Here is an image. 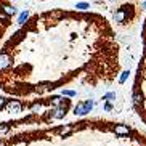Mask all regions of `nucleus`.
Instances as JSON below:
<instances>
[{"mask_svg": "<svg viewBox=\"0 0 146 146\" xmlns=\"http://www.w3.org/2000/svg\"><path fill=\"white\" fill-rule=\"evenodd\" d=\"M5 104H7V100H5L3 96H0V109H3Z\"/></svg>", "mask_w": 146, "mask_h": 146, "instance_id": "obj_14", "label": "nucleus"}, {"mask_svg": "<svg viewBox=\"0 0 146 146\" xmlns=\"http://www.w3.org/2000/svg\"><path fill=\"white\" fill-rule=\"evenodd\" d=\"M77 95V92L74 90H63V96H76Z\"/></svg>", "mask_w": 146, "mask_h": 146, "instance_id": "obj_13", "label": "nucleus"}, {"mask_svg": "<svg viewBox=\"0 0 146 146\" xmlns=\"http://www.w3.org/2000/svg\"><path fill=\"white\" fill-rule=\"evenodd\" d=\"M74 114H76V116H87V114H85V108H84V103H77V106L74 108Z\"/></svg>", "mask_w": 146, "mask_h": 146, "instance_id": "obj_8", "label": "nucleus"}, {"mask_svg": "<svg viewBox=\"0 0 146 146\" xmlns=\"http://www.w3.org/2000/svg\"><path fill=\"white\" fill-rule=\"evenodd\" d=\"M95 106V100H85L84 101V108H85V114H90L92 109Z\"/></svg>", "mask_w": 146, "mask_h": 146, "instance_id": "obj_7", "label": "nucleus"}, {"mask_svg": "<svg viewBox=\"0 0 146 146\" xmlns=\"http://www.w3.org/2000/svg\"><path fill=\"white\" fill-rule=\"evenodd\" d=\"M39 2H45V0H39Z\"/></svg>", "mask_w": 146, "mask_h": 146, "instance_id": "obj_17", "label": "nucleus"}, {"mask_svg": "<svg viewBox=\"0 0 146 146\" xmlns=\"http://www.w3.org/2000/svg\"><path fill=\"white\" fill-rule=\"evenodd\" d=\"M0 146H8V145H7V141H3V140H0Z\"/></svg>", "mask_w": 146, "mask_h": 146, "instance_id": "obj_16", "label": "nucleus"}, {"mask_svg": "<svg viewBox=\"0 0 146 146\" xmlns=\"http://www.w3.org/2000/svg\"><path fill=\"white\" fill-rule=\"evenodd\" d=\"M11 60L2 80L31 77L35 71L106 76L117 68L114 31L98 13L53 8L35 13L3 45Z\"/></svg>", "mask_w": 146, "mask_h": 146, "instance_id": "obj_1", "label": "nucleus"}, {"mask_svg": "<svg viewBox=\"0 0 146 146\" xmlns=\"http://www.w3.org/2000/svg\"><path fill=\"white\" fill-rule=\"evenodd\" d=\"M8 130H10V124H7V122H2V124H0V135L7 133Z\"/></svg>", "mask_w": 146, "mask_h": 146, "instance_id": "obj_11", "label": "nucleus"}, {"mask_svg": "<svg viewBox=\"0 0 146 146\" xmlns=\"http://www.w3.org/2000/svg\"><path fill=\"white\" fill-rule=\"evenodd\" d=\"M132 100H133V104H135V106H140V104L143 103V93L140 90H135L132 95Z\"/></svg>", "mask_w": 146, "mask_h": 146, "instance_id": "obj_6", "label": "nucleus"}, {"mask_svg": "<svg viewBox=\"0 0 146 146\" xmlns=\"http://www.w3.org/2000/svg\"><path fill=\"white\" fill-rule=\"evenodd\" d=\"M104 111H106V112L112 111V104L111 103H106V104H104Z\"/></svg>", "mask_w": 146, "mask_h": 146, "instance_id": "obj_15", "label": "nucleus"}, {"mask_svg": "<svg viewBox=\"0 0 146 146\" xmlns=\"http://www.w3.org/2000/svg\"><path fill=\"white\" fill-rule=\"evenodd\" d=\"M74 127L71 124H68V125H61V127H58L56 129V133L60 135V137H69V135H72L74 133Z\"/></svg>", "mask_w": 146, "mask_h": 146, "instance_id": "obj_5", "label": "nucleus"}, {"mask_svg": "<svg viewBox=\"0 0 146 146\" xmlns=\"http://www.w3.org/2000/svg\"><path fill=\"white\" fill-rule=\"evenodd\" d=\"M103 101H106V103H114V101H116V93H106L103 96Z\"/></svg>", "mask_w": 146, "mask_h": 146, "instance_id": "obj_9", "label": "nucleus"}, {"mask_svg": "<svg viewBox=\"0 0 146 146\" xmlns=\"http://www.w3.org/2000/svg\"><path fill=\"white\" fill-rule=\"evenodd\" d=\"M5 109H7V112H11V114H18V112H21L23 104H21V101H19V100H7Z\"/></svg>", "mask_w": 146, "mask_h": 146, "instance_id": "obj_2", "label": "nucleus"}, {"mask_svg": "<svg viewBox=\"0 0 146 146\" xmlns=\"http://www.w3.org/2000/svg\"><path fill=\"white\" fill-rule=\"evenodd\" d=\"M112 132L116 133V135H119V137H129V135H132V129L125 124H116L112 127Z\"/></svg>", "mask_w": 146, "mask_h": 146, "instance_id": "obj_4", "label": "nucleus"}, {"mask_svg": "<svg viewBox=\"0 0 146 146\" xmlns=\"http://www.w3.org/2000/svg\"><path fill=\"white\" fill-rule=\"evenodd\" d=\"M39 111H42V103L37 101V103H34L32 106H31V112H32V114H37Z\"/></svg>", "mask_w": 146, "mask_h": 146, "instance_id": "obj_10", "label": "nucleus"}, {"mask_svg": "<svg viewBox=\"0 0 146 146\" xmlns=\"http://www.w3.org/2000/svg\"><path fill=\"white\" fill-rule=\"evenodd\" d=\"M66 109H63V108H53L52 111L47 112V116H45V119L47 120H55V119H63V117L66 116Z\"/></svg>", "mask_w": 146, "mask_h": 146, "instance_id": "obj_3", "label": "nucleus"}, {"mask_svg": "<svg viewBox=\"0 0 146 146\" xmlns=\"http://www.w3.org/2000/svg\"><path fill=\"white\" fill-rule=\"evenodd\" d=\"M129 76H130V72H129V71H124V72L120 74V77H119V82H120V84H124V82L127 80V79H129Z\"/></svg>", "mask_w": 146, "mask_h": 146, "instance_id": "obj_12", "label": "nucleus"}]
</instances>
